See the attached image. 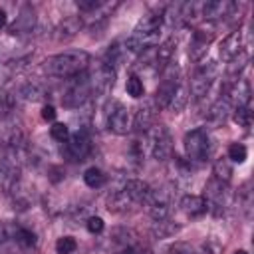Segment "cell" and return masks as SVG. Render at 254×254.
<instances>
[{
	"mask_svg": "<svg viewBox=\"0 0 254 254\" xmlns=\"http://www.w3.org/2000/svg\"><path fill=\"white\" fill-rule=\"evenodd\" d=\"M125 89H127V93H129L133 99H139V97H143V95H145L143 79H141L137 73H129L127 83H125Z\"/></svg>",
	"mask_w": 254,
	"mask_h": 254,
	"instance_id": "cell-31",
	"label": "cell"
},
{
	"mask_svg": "<svg viewBox=\"0 0 254 254\" xmlns=\"http://www.w3.org/2000/svg\"><path fill=\"white\" fill-rule=\"evenodd\" d=\"M230 111H232V105H230V101L226 99V95H222V97H218V99L210 105L206 117H208L210 123L220 125V123H224V121L230 117Z\"/></svg>",
	"mask_w": 254,
	"mask_h": 254,
	"instance_id": "cell-21",
	"label": "cell"
},
{
	"mask_svg": "<svg viewBox=\"0 0 254 254\" xmlns=\"http://www.w3.org/2000/svg\"><path fill=\"white\" fill-rule=\"evenodd\" d=\"M250 95H252V91H250V83L246 81V79H242V77H236L230 85H228V89H226V99L230 101V105L236 109V107H246L248 103H250Z\"/></svg>",
	"mask_w": 254,
	"mask_h": 254,
	"instance_id": "cell-14",
	"label": "cell"
},
{
	"mask_svg": "<svg viewBox=\"0 0 254 254\" xmlns=\"http://www.w3.org/2000/svg\"><path fill=\"white\" fill-rule=\"evenodd\" d=\"M161 83L159 87L155 89V97H153V103L157 109H167L169 101H171V95L175 91V87L179 85L181 81V71H179V65L175 62H171L169 65H165L161 71Z\"/></svg>",
	"mask_w": 254,
	"mask_h": 254,
	"instance_id": "cell-4",
	"label": "cell"
},
{
	"mask_svg": "<svg viewBox=\"0 0 254 254\" xmlns=\"http://www.w3.org/2000/svg\"><path fill=\"white\" fill-rule=\"evenodd\" d=\"M89 83H91V95H107L115 85V69L99 62L93 71H89Z\"/></svg>",
	"mask_w": 254,
	"mask_h": 254,
	"instance_id": "cell-10",
	"label": "cell"
},
{
	"mask_svg": "<svg viewBox=\"0 0 254 254\" xmlns=\"http://www.w3.org/2000/svg\"><path fill=\"white\" fill-rule=\"evenodd\" d=\"M246 65H248V54H246V50H242L238 56H234V58L228 62L226 73H228L230 77H238V73H240Z\"/></svg>",
	"mask_w": 254,
	"mask_h": 254,
	"instance_id": "cell-29",
	"label": "cell"
},
{
	"mask_svg": "<svg viewBox=\"0 0 254 254\" xmlns=\"http://www.w3.org/2000/svg\"><path fill=\"white\" fill-rule=\"evenodd\" d=\"M212 40H214V28L208 22L202 26H196L190 36V42H189V58L192 62H200L206 56Z\"/></svg>",
	"mask_w": 254,
	"mask_h": 254,
	"instance_id": "cell-9",
	"label": "cell"
},
{
	"mask_svg": "<svg viewBox=\"0 0 254 254\" xmlns=\"http://www.w3.org/2000/svg\"><path fill=\"white\" fill-rule=\"evenodd\" d=\"M50 137L54 139V141H58V143H65L67 139H69V129H67V125L65 123H54L52 127H50Z\"/></svg>",
	"mask_w": 254,
	"mask_h": 254,
	"instance_id": "cell-38",
	"label": "cell"
},
{
	"mask_svg": "<svg viewBox=\"0 0 254 254\" xmlns=\"http://www.w3.org/2000/svg\"><path fill=\"white\" fill-rule=\"evenodd\" d=\"M236 200H238V206L244 210V214L250 218V208H252V192L248 190V183L238 190L236 194Z\"/></svg>",
	"mask_w": 254,
	"mask_h": 254,
	"instance_id": "cell-35",
	"label": "cell"
},
{
	"mask_svg": "<svg viewBox=\"0 0 254 254\" xmlns=\"http://www.w3.org/2000/svg\"><path fill=\"white\" fill-rule=\"evenodd\" d=\"M107 127L115 133V135H127L129 133V113L127 107H123L121 103H113V107H109L107 111Z\"/></svg>",
	"mask_w": 254,
	"mask_h": 254,
	"instance_id": "cell-15",
	"label": "cell"
},
{
	"mask_svg": "<svg viewBox=\"0 0 254 254\" xmlns=\"http://www.w3.org/2000/svg\"><path fill=\"white\" fill-rule=\"evenodd\" d=\"M101 6H103L101 0H77V8H79L83 14H93V12H97Z\"/></svg>",
	"mask_w": 254,
	"mask_h": 254,
	"instance_id": "cell-42",
	"label": "cell"
},
{
	"mask_svg": "<svg viewBox=\"0 0 254 254\" xmlns=\"http://www.w3.org/2000/svg\"><path fill=\"white\" fill-rule=\"evenodd\" d=\"M214 77H216V62L210 60V62L196 64L194 73H192L190 83H189V93H192L194 99H202L208 93Z\"/></svg>",
	"mask_w": 254,
	"mask_h": 254,
	"instance_id": "cell-6",
	"label": "cell"
},
{
	"mask_svg": "<svg viewBox=\"0 0 254 254\" xmlns=\"http://www.w3.org/2000/svg\"><path fill=\"white\" fill-rule=\"evenodd\" d=\"M179 206H181V210H183L189 218H198V216H202V214L208 210L206 200H204L200 194H185V196L181 198Z\"/></svg>",
	"mask_w": 254,
	"mask_h": 254,
	"instance_id": "cell-19",
	"label": "cell"
},
{
	"mask_svg": "<svg viewBox=\"0 0 254 254\" xmlns=\"http://www.w3.org/2000/svg\"><path fill=\"white\" fill-rule=\"evenodd\" d=\"M12 109H14V97L10 93H6L4 89H0V121L10 117Z\"/></svg>",
	"mask_w": 254,
	"mask_h": 254,
	"instance_id": "cell-37",
	"label": "cell"
},
{
	"mask_svg": "<svg viewBox=\"0 0 254 254\" xmlns=\"http://www.w3.org/2000/svg\"><path fill=\"white\" fill-rule=\"evenodd\" d=\"M121 56H123V48H121V44H119V42H113V44H111V46L105 50L103 64L115 69V65L121 62Z\"/></svg>",
	"mask_w": 254,
	"mask_h": 254,
	"instance_id": "cell-32",
	"label": "cell"
},
{
	"mask_svg": "<svg viewBox=\"0 0 254 254\" xmlns=\"http://www.w3.org/2000/svg\"><path fill=\"white\" fill-rule=\"evenodd\" d=\"M175 54H177V40L167 38L163 44H159V48L155 52V69L161 71L165 65H169L175 60Z\"/></svg>",
	"mask_w": 254,
	"mask_h": 254,
	"instance_id": "cell-20",
	"label": "cell"
},
{
	"mask_svg": "<svg viewBox=\"0 0 254 254\" xmlns=\"http://www.w3.org/2000/svg\"><path fill=\"white\" fill-rule=\"evenodd\" d=\"M135 204L129 200V196L119 189V190H113L109 196H107V208L109 212H127L131 210Z\"/></svg>",
	"mask_w": 254,
	"mask_h": 254,
	"instance_id": "cell-24",
	"label": "cell"
},
{
	"mask_svg": "<svg viewBox=\"0 0 254 254\" xmlns=\"http://www.w3.org/2000/svg\"><path fill=\"white\" fill-rule=\"evenodd\" d=\"M232 10H234V2H228V0H210V2H204L200 6V16L204 22H218V20H224L228 16H232Z\"/></svg>",
	"mask_w": 254,
	"mask_h": 254,
	"instance_id": "cell-12",
	"label": "cell"
},
{
	"mask_svg": "<svg viewBox=\"0 0 254 254\" xmlns=\"http://www.w3.org/2000/svg\"><path fill=\"white\" fill-rule=\"evenodd\" d=\"M42 119H44V121H54V119H56V109H54V105H44V107H42Z\"/></svg>",
	"mask_w": 254,
	"mask_h": 254,
	"instance_id": "cell-44",
	"label": "cell"
},
{
	"mask_svg": "<svg viewBox=\"0 0 254 254\" xmlns=\"http://www.w3.org/2000/svg\"><path fill=\"white\" fill-rule=\"evenodd\" d=\"M20 97L22 99H26V101H40V99H44V95H46V89L40 85V83H36V81H30V83H26V85H22L20 87Z\"/></svg>",
	"mask_w": 254,
	"mask_h": 254,
	"instance_id": "cell-26",
	"label": "cell"
},
{
	"mask_svg": "<svg viewBox=\"0 0 254 254\" xmlns=\"http://www.w3.org/2000/svg\"><path fill=\"white\" fill-rule=\"evenodd\" d=\"M6 24H8V16H6V10H4V8H0V32L6 28Z\"/></svg>",
	"mask_w": 254,
	"mask_h": 254,
	"instance_id": "cell-45",
	"label": "cell"
},
{
	"mask_svg": "<svg viewBox=\"0 0 254 254\" xmlns=\"http://www.w3.org/2000/svg\"><path fill=\"white\" fill-rule=\"evenodd\" d=\"M234 254H248V252H246V250H236Z\"/></svg>",
	"mask_w": 254,
	"mask_h": 254,
	"instance_id": "cell-47",
	"label": "cell"
},
{
	"mask_svg": "<svg viewBox=\"0 0 254 254\" xmlns=\"http://www.w3.org/2000/svg\"><path fill=\"white\" fill-rule=\"evenodd\" d=\"M113 254H149V248H147V244L139 238L137 242H133V244H127V246H123V248H119V250H115Z\"/></svg>",
	"mask_w": 254,
	"mask_h": 254,
	"instance_id": "cell-39",
	"label": "cell"
},
{
	"mask_svg": "<svg viewBox=\"0 0 254 254\" xmlns=\"http://www.w3.org/2000/svg\"><path fill=\"white\" fill-rule=\"evenodd\" d=\"M244 50V32L242 30H232L222 42H220V48H218V54L224 62H230L234 56H238L240 52Z\"/></svg>",
	"mask_w": 254,
	"mask_h": 254,
	"instance_id": "cell-16",
	"label": "cell"
},
{
	"mask_svg": "<svg viewBox=\"0 0 254 254\" xmlns=\"http://www.w3.org/2000/svg\"><path fill=\"white\" fill-rule=\"evenodd\" d=\"M167 254H196V250L189 242H175L167 248Z\"/></svg>",
	"mask_w": 254,
	"mask_h": 254,
	"instance_id": "cell-43",
	"label": "cell"
},
{
	"mask_svg": "<svg viewBox=\"0 0 254 254\" xmlns=\"http://www.w3.org/2000/svg\"><path fill=\"white\" fill-rule=\"evenodd\" d=\"M149 151L157 161H169L173 157V137L165 125H153L147 133Z\"/></svg>",
	"mask_w": 254,
	"mask_h": 254,
	"instance_id": "cell-7",
	"label": "cell"
},
{
	"mask_svg": "<svg viewBox=\"0 0 254 254\" xmlns=\"http://www.w3.org/2000/svg\"><path fill=\"white\" fill-rule=\"evenodd\" d=\"M91 151V137L87 129H77L62 147V155L71 163H81Z\"/></svg>",
	"mask_w": 254,
	"mask_h": 254,
	"instance_id": "cell-8",
	"label": "cell"
},
{
	"mask_svg": "<svg viewBox=\"0 0 254 254\" xmlns=\"http://www.w3.org/2000/svg\"><path fill=\"white\" fill-rule=\"evenodd\" d=\"M18 230V224L14 222H0V244H6L14 240V234Z\"/></svg>",
	"mask_w": 254,
	"mask_h": 254,
	"instance_id": "cell-41",
	"label": "cell"
},
{
	"mask_svg": "<svg viewBox=\"0 0 254 254\" xmlns=\"http://www.w3.org/2000/svg\"><path fill=\"white\" fill-rule=\"evenodd\" d=\"M91 64V58L87 52L83 50H67L62 54H56L52 58H48L42 65L44 73L50 77H60V79H67L73 77L81 71H85Z\"/></svg>",
	"mask_w": 254,
	"mask_h": 254,
	"instance_id": "cell-1",
	"label": "cell"
},
{
	"mask_svg": "<svg viewBox=\"0 0 254 254\" xmlns=\"http://www.w3.org/2000/svg\"><path fill=\"white\" fill-rule=\"evenodd\" d=\"M183 143H185L187 159L190 163H202V161L208 159V155H210V137H208V131L204 127L190 129L185 135Z\"/></svg>",
	"mask_w": 254,
	"mask_h": 254,
	"instance_id": "cell-3",
	"label": "cell"
},
{
	"mask_svg": "<svg viewBox=\"0 0 254 254\" xmlns=\"http://www.w3.org/2000/svg\"><path fill=\"white\" fill-rule=\"evenodd\" d=\"M226 157H228L230 163H244L246 157H248V151H246V147H244L242 143L236 141V143H230V145H228Z\"/></svg>",
	"mask_w": 254,
	"mask_h": 254,
	"instance_id": "cell-33",
	"label": "cell"
},
{
	"mask_svg": "<svg viewBox=\"0 0 254 254\" xmlns=\"http://www.w3.org/2000/svg\"><path fill=\"white\" fill-rule=\"evenodd\" d=\"M234 113H232V119L240 125V127H244V129H250V125H252V111H250V107L246 105V107H236V109H232Z\"/></svg>",
	"mask_w": 254,
	"mask_h": 254,
	"instance_id": "cell-34",
	"label": "cell"
},
{
	"mask_svg": "<svg viewBox=\"0 0 254 254\" xmlns=\"http://www.w3.org/2000/svg\"><path fill=\"white\" fill-rule=\"evenodd\" d=\"M6 151H8V147H6V145H4V141L0 139V161L6 157Z\"/></svg>",
	"mask_w": 254,
	"mask_h": 254,
	"instance_id": "cell-46",
	"label": "cell"
},
{
	"mask_svg": "<svg viewBox=\"0 0 254 254\" xmlns=\"http://www.w3.org/2000/svg\"><path fill=\"white\" fill-rule=\"evenodd\" d=\"M14 242L22 248V250H34L36 248V234L24 226H18L16 234H14Z\"/></svg>",
	"mask_w": 254,
	"mask_h": 254,
	"instance_id": "cell-27",
	"label": "cell"
},
{
	"mask_svg": "<svg viewBox=\"0 0 254 254\" xmlns=\"http://www.w3.org/2000/svg\"><path fill=\"white\" fill-rule=\"evenodd\" d=\"M36 28V10L32 8V4H24L16 16V20L10 24L8 28V34L12 36H18V38H24L28 34H32Z\"/></svg>",
	"mask_w": 254,
	"mask_h": 254,
	"instance_id": "cell-11",
	"label": "cell"
},
{
	"mask_svg": "<svg viewBox=\"0 0 254 254\" xmlns=\"http://www.w3.org/2000/svg\"><path fill=\"white\" fill-rule=\"evenodd\" d=\"M179 230H181V224L171 222L169 218H165V220H155L153 226H151V236L157 238V240H163V238L175 236Z\"/></svg>",
	"mask_w": 254,
	"mask_h": 254,
	"instance_id": "cell-23",
	"label": "cell"
},
{
	"mask_svg": "<svg viewBox=\"0 0 254 254\" xmlns=\"http://www.w3.org/2000/svg\"><path fill=\"white\" fill-rule=\"evenodd\" d=\"M105 181H107V177H105V173H103L99 167H89V169L83 173V183H85L89 189H99V187L105 185Z\"/></svg>",
	"mask_w": 254,
	"mask_h": 254,
	"instance_id": "cell-28",
	"label": "cell"
},
{
	"mask_svg": "<svg viewBox=\"0 0 254 254\" xmlns=\"http://www.w3.org/2000/svg\"><path fill=\"white\" fill-rule=\"evenodd\" d=\"M129 159L135 165H141L145 161V135H143V139L139 135V137H135L131 141V145H129Z\"/></svg>",
	"mask_w": 254,
	"mask_h": 254,
	"instance_id": "cell-30",
	"label": "cell"
},
{
	"mask_svg": "<svg viewBox=\"0 0 254 254\" xmlns=\"http://www.w3.org/2000/svg\"><path fill=\"white\" fill-rule=\"evenodd\" d=\"M121 190H123V192L129 196V200L137 206V204H147V200H149L153 189H151L145 181L131 179V181H127V183L121 187Z\"/></svg>",
	"mask_w": 254,
	"mask_h": 254,
	"instance_id": "cell-17",
	"label": "cell"
},
{
	"mask_svg": "<svg viewBox=\"0 0 254 254\" xmlns=\"http://www.w3.org/2000/svg\"><path fill=\"white\" fill-rule=\"evenodd\" d=\"M212 175L216 181H222V183H230L232 175H234V169H232V163L228 161V157H220L214 161L212 165Z\"/></svg>",
	"mask_w": 254,
	"mask_h": 254,
	"instance_id": "cell-25",
	"label": "cell"
},
{
	"mask_svg": "<svg viewBox=\"0 0 254 254\" xmlns=\"http://www.w3.org/2000/svg\"><path fill=\"white\" fill-rule=\"evenodd\" d=\"M157 107L153 103V99L145 101L137 111H135V117H133V129L139 133V135H145L151 131V127L155 125V115H157Z\"/></svg>",
	"mask_w": 254,
	"mask_h": 254,
	"instance_id": "cell-13",
	"label": "cell"
},
{
	"mask_svg": "<svg viewBox=\"0 0 254 254\" xmlns=\"http://www.w3.org/2000/svg\"><path fill=\"white\" fill-rule=\"evenodd\" d=\"M85 228H87V232H91V234H101L103 228H105V222H103L101 216L89 214V216L85 218Z\"/></svg>",
	"mask_w": 254,
	"mask_h": 254,
	"instance_id": "cell-40",
	"label": "cell"
},
{
	"mask_svg": "<svg viewBox=\"0 0 254 254\" xmlns=\"http://www.w3.org/2000/svg\"><path fill=\"white\" fill-rule=\"evenodd\" d=\"M64 91H62V105L65 109H77L81 107L89 97H91V83H89V73L87 69L64 79Z\"/></svg>",
	"mask_w": 254,
	"mask_h": 254,
	"instance_id": "cell-2",
	"label": "cell"
},
{
	"mask_svg": "<svg viewBox=\"0 0 254 254\" xmlns=\"http://www.w3.org/2000/svg\"><path fill=\"white\" fill-rule=\"evenodd\" d=\"M81 26H83L81 16H65L56 28V40L58 42H67V40L75 38L77 32L81 30Z\"/></svg>",
	"mask_w": 254,
	"mask_h": 254,
	"instance_id": "cell-18",
	"label": "cell"
},
{
	"mask_svg": "<svg viewBox=\"0 0 254 254\" xmlns=\"http://www.w3.org/2000/svg\"><path fill=\"white\" fill-rule=\"evenodd\" d=\"M202 198L206 200L208 210H210L214 216H220V214L226 210V206L230 204V200H232L228 183L216 181V179L212 177V179L206 183V187H204V194H202Z\"/></svg>",
	"mask_w": 254,
	"mask_h": 254,
	"instance_id": "cell-5",
	"label": "cell"
},
{
	"mask_svg": "<svg viewBox=\"0 0 254 254\" xmlns=\"http://www.w3.org/2000/svg\"><path fill=\"white\" fill-rule=\"evenodd\" d=\"M75 248H77V242H75L73 236H62L56 242V252L58 254H73Z\"/></svg>",
	"mask_w": 254,
	"mask_h": 254,
	"instance_id": "cell-36",
	"label": "cell"
},
{
	"mask_svg": "<svg viewBox=\"0 0 254 254\" xmlns=\"http://www.w3.org/2000/svg\"><path fill=\"white\" fill-rule=\"evenodd\" d=\"M189 95H190L189 93V85L185 81H179V85L175 87V91L171 95V101H169L167 109L173 111V113H181L189 103Z\"/></svg>",
	"mask_w": 254,
	"mask_h": 254,
	"instance_id": "cell-22",
	"label": "cell"
}]
</instances>
